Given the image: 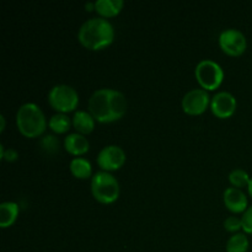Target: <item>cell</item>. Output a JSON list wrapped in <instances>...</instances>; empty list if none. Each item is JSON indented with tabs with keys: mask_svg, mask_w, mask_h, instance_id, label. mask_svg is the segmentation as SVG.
<instances>
[{
	"mask_svg": "<svg viewBox=\"0 0 252 252\" xmlns=\"http://www.w3.org/2000/svg\"><path fill=\"white\" fill-rule=\"evenodd\" d=\"M95 121L93 115L85 110L75 111L74 116L71 117L74 128L80 134H88V133L93 132V129L95 128Z\"/></svg>",
	"mask_w": 252,
	"mask_h": 252,
	"instance_id": "cell-13",
	"label": "cell"
},
{
	"mask_svg": "<svg viewBox=\"0 0 252 252\" xmlns=\"http://www.w3.org/2000/svg\"><path fill=\"white\" fill-rule=\"evenodd\" d=\"M85 7H86V10H88V11H89V10H91V9L95 10V1H94V2H86Z\"/></svg>",
	"mask_w": 252,
	"mask_h": 252,
	"instance_id": "cell-24",
	"label": "cell"
},
{
	"mask_svg": "<svg viewBox=\"0 0 252 252\" xmlns=\"http://www.w3.org/2000/svg\"><path fill=\"white\" fill-rule=\"evenodd\" d=\"M97 165L103 171H113L122 167L126 161V153L120 145L110 144L103 147L97 154Z\"/></svg>",
	"mask_w": 252,
	"mask_h": 252,
	"instance_id": "cell-8",
	"label": "cell"
},
{
	"mask_svg": "<svg viewBox=\"0 0 252 252\" xmlns=\"http://www.w3.org/2000/svg\"><path fill=\"white\" fill-rule=\"evenodd\" d=\"M249 239L245 233H235L226 241V252H248Z\"/></svg>",
	"mask_w": 252,
	"mask_h": 252,
	"instance_id": "cell-17",
	"label": "cell"
},
{
	"mask_svg": "<svg viewBox=\"0 0 252 252\" xmlns=\"http://www.w3.org/2000/svg\"><path fill=\"white\" fill-rule=\"evenodd\" d=\"M48 125L49 128H51L53 132L65 133L68 132L70 126L73 125V122H71V118H69V116H66L65 113L58 112L49 118Z\"/></svg>",
	"mask_w": 252,
	"mask_h": 252,
	"instance_id": "cell-18",
	"label": "cell"
},
{
	"mask_svg": "<svg viewBox=\"0 0 252 252\" xmlns=\"http://www.w3.org/2000/svg\"><path fill=\"white\" fill-rule=\"evenodd\" d=\"M219 46L229 56H240L246 51L248 39L245 34L236 29H226L219 33Z\"/></svg>",
	"mask_w": 252,
	"mask_h": 252,
	"instance_id": "cell-7",
	"label": "cell"
},
{
	"mask_svg": "<svg viewBox=\"0 0 252 252\" xmlns=\"http://www.w3.org/2000/svg\"><path fill=\"white\" fill-rule=\"evenodd\" d=\"M16 125L25 137H39L47 128V120L43 111L34 102H26L16 112Z\"/></svg>",
	"mask_w": 252,
	"mask_h": 252,
	"instance_id": "cell-3",
	"label": "cell"
},
{
	"mask_svg": "<svg viewBox=\"0 0 252 252\" xmlns=\"http://www.w3.org/2000/svg\"><path fill=\"white\" fill-rule=\"evenodd\" d=\"M223 199L226 208L229 211L234 212V213H244L249 207L246 194L240 189H236V187L226 189L223 193Z\"/></svg>",
	"mask_w": 252,
	"mask_h": 252,
	"instance_id": "cell-11",
	"label": "cell"
},
{
	"mask_svg": "<svg viewBox=\"0 0 252 252\" xmlns=\"http://www.w3.org/2000/svg\"><path fill=\"white\" fill-rule=\"evenodd\" d=\"M208 91L204 89H192L182 97V108L189 115H201L211 105Z\"/></svg>",
	"mask_w": 252,
	"mask_h": 252,
	"instance_id": "cell-9",
	"label": "cell"
},
{
	"mask_svg": "<svg viewBox=\"0 0 252 252\" xmlns=\"http://www.w3.org/2000/svg\"><path fill=\"white\" fill-rule=\"evenodd\" d=\"M212 112L218 118H228L236 110V98L229 91H219L211 100Z\"/></svg>",
	"mask_w": 252,
	"mask_h": 252,
	"instance_id": "cell-10",
	"label": "cell"
},
{
	"mask_svg": "<svg viewBox=\"0 0 252 252\" xmlns=\"http://www.w3.org/2000/svg\"><path fill=\"white\" fill-rule=\"evenodd\" d=\"M91 193L100 203H113L120 197V184L111 172L100 170L91 177Z\"/></svg>",
	"mask_w": 252,
	"mask_h": 252,
	"instance_id": "cell-4",
	"label": "cell"
},
{
	"mask_svg": "<svg viewBox=\"0 0 252 252\" xmlns=\"http://www.w3.org/2000/svg\"><path fill=\"white\" fill-rule=\"evenodd\" d=\"M48 102L58 112H70L78 107V91L68 84H57L49 90Z\"/></svg>",
	"mask_w": 252,
	"mask_h": 252,
	"instance_id": "cell-5",
	"label": "cell"
},
{
	"mask_svg": "<svg viewBox=\"0 0 252 252\" xmlns=\"http://www.w3.org/2000/svg\"><path fill=\"white\" fill-rule=\"evenodd\" d=\"M115 38L113 25L105 17H91L81 24L78 31V39L84 47L93 51L107 47Z\"/></svg>",
	"mask_w": 252,
	"mask_h": 252,
	"instance_id": "cell-2",
	"label": "cell"
},
{
	"mask_svg": "<svg viewBox=\"0 0 252 252\" xmlns=\"http://www.w3.org/2000/svg\"><path fill=\"white\" fill-rule=\"evenodd\" d=\"M250 175L245 171L244 169H234L231 170L230 174H229V181L236 189H240L241 187H248L249 182H250Z\"/></svg>",
	"mask_w": 252,
	"mask_h": 252,
	"instance_id": "cell-19",
	"label": "cell"
},
{
	"mask_svg": "<svg viewBox=\"0 0 252 252\" xmlns=\"http://www.w3.org/2000/svg\"><path fill=\"white\" fill-rule=\"evenodd\" d=\"M224 228L225 230L231 231V233H238V230L243 229V221L241 218L235 216H230L224 220Z\"/></svg>",
	"mask_w": 252,
	"mask_h": 252,
	"instance_id": "cell-21",
	"label": "cell"
},
{
	"mask_svg": "<svg viewBox=\"0 0 252 252\" xmlns=\"http://www.w3.org/2000/svg\"><path fill=\"white\" fill-rule=\"evenodd\" d=\"M70 172L76 179H89L93 174L91 162L85 158H74L69 164Z\"/></svg>",
	"mask_w": 252,
	"mask_h": 252,
	"instance_id": "cell-16",
	"label": "cell"
},
{
	"mask_svg": "<svg viewBox=\"0 0 252 252\" xmlns=\"http://www.w3.org/2000/svg\"><path fill=\"white\" fill-rule=\"evenodd\" d=\"M64 148L66 152H69L73 155H81L85 154L90 148V143H89L88 138L84 134H80L78 132L69 133L65 138H64Z\"/></svg>",
	"mask_w": 252,
	"mask_h": 252,
	"instance_id": "cell-12",
	"label": "cell"
},
{
	"mask_svg": "<svg viewBox=\"0 0 252 252\" xmlns=\"http://www.w3.org/2000/svg\"><path fill=\"white\" fill-rule=\"evenodd\" d=\"M127 107V98L123 93L110 88L97 89L94 91L88 102L89 112L101 123L121 120L125 116Z\"/></svg>",
	"mask_w": 252,
	"mask_h": 252,
	"instance_id": "cell-1",
	"label": "cell"
},
{
	"mask_svg": "<svg viewBox=\"0 0 252 252\" xmlns=\"http://www.w3.org/2000/svg\"><path fill=\"white\" fill-rule=\"evenodd\" d=\"M19 216V204L16 202L6 201L0 204V226L7 228L12 225Z\"/></svg>",
	"mask_w": 252,
	"mask_h": 252,
	"instance_id": "cell-15",
	"label": "cell"
},
{
	"mask_svg": "<svg viewBox=\"0 0 252 252\" xmlns=\"http://www.w3.org/2000/svg\"><path fill=\"white\" fill-rule=\"evenodd\" d=\"M125 1L123 0H96L95 11L101 17H112L120 14L122 10Z\"/></svg>",
	"mask_w": 252,
	"mask_h": 252,
	"instance_id": "cell-14",
	"label": "cell"
},
{
	"mask_svg": "<svg viewBox=\"0 0 252 252\" xmlns=\"http://www.w3.org/2000/svg\"><path fill=\"white\" fill-rule=\"evenodd\" d=\"M194 75L202 89L216 90L219 88L224 79V70L220 64L212 59H202L197 63Z\"/></svg>",
	"mask_w": 252,
	"mask_h": 252,
	"instance_id": "cell-6",
	"label": "cell"
},
{
	"mask_svg": "<svg viewBox=\"0 0 252 252\" xmlns=\"http://www.w3.org/2000/svg\"><path fill=\"white\" fill-rule=\"evenodd\" d=\"M39 147H41L42 150L48 153V154H54L59 148V140L56 135L46 134L39 140Z\"/></svg>",
	"mask_w": 252,
	"mask_h": 252,
	"instance_id": "cell-20",
	"label": "cell"
},
{
	"mask_svg": "<svg viewBox=\"0 0 252 252\" xmlns=\"http://www.w3.org/2000/svg\"><path fill=\"white\" fill-rule=\"evenodd\" d=\"M241 221H243V230L246 234H251L252 235V206L248 207L245 212L241 217Z\"/></svg>",
	"mask_w": 252,
	"mask_h": 252,
	"instance_id": "cell-22",
	"label": "cell"
},
{
	"mask_svg": "<svg viewBox=\"0 0 252 252\" xmlns=\"http://www.w3.org/2000/svg\"><path fill=\"white\" fill-rule=\"evenodd\" d=\"M248 192H249V194L252 197V177L250 179V182H249V185H248Z\"/></svg>",
	"mask_w": 252,
	"mask_h": 252,
	"instance_id": "cell-26",
	"label": "cell"
},
{
	"mask_svg": "<svg viewBox=\"0 0 252 252\" xmlns=\"http://www.w3.org/2000/svg\"><path fill=\"white\" fill-rule=\"evenodd\" d=\"M17 158H19V152L14 148H7L1 154V159L6 160V161H15Z\"/></svg>",
	"mask_w": 252,
	"mask_h": 252,
	"instance_id": "cell-23",
	"label": "cell"
},
{
	"mask_svg": "<svg viewBox=\"0 0 252 252\" xmlns=\"http://www.w3.org/2000/svg\"><path fill=\"white\" fill-rule=\"evenodd\" d=\"M0 123H1V126H0V130H4L5 129V117L4 116H0Z\"/></svg>",
	"mask_w": 252,
	"mask_h": 252,
	"instance_id": "cell-25",
	"label": "cell"
}]
</instances>
